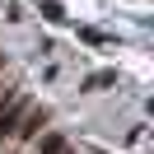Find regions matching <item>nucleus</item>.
<instances>
[{
    "mask_svg": "<svg viewBox=\"0 0 154 154\" xmlns=\"http://www.w3.org/2000/svg\"><path fill=\"white\" fill-rule=\"evenodd\" d=\"M23 117V98H0V135H10Z\"/></svg>",
    "mask_w": 154,
    "mask_h": 154,
    "instance_id": "f257e3e1",
    "label": "nucleus"
},
{
    "mask_svg": "<svg viewBox=\"0 0 154 154\" xmlns=\"http://www.w3.org/2000/svg\"><path fill=\"white\" fill-rule=\"evenodd\" d=\"M38 154H70V149H66V140H61V135H47V140L38 145Z\"/></svg>",
    "mask_w": 154,
    "mask_h": 154,
    "instance_id": "f03ea898",
    "label": "nucleus"
}]
</instances>
